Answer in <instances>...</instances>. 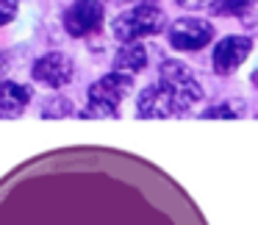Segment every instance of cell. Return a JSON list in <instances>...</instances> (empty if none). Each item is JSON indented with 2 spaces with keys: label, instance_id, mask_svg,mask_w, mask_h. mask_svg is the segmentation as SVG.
Listing matches in <instances>:
<instances>
[{
  "label": "cell",
  "instance_id": "1",
  "mask_svg": "<svg viewBox=\"0 0 258 225\" xmlns=\"http://www.w3.org/2000/svg\"><path fill=\"white\" fill-rule=\"evenodd\" d=\"M131 86H134V75L117 73V70L103 75L89 86L84 117H117V108L131 95Z\"/></svg>",
  "mask_w": 258,
  "mask_h": 225
},
{
  "label": "cell",
  "instance_id": "2",
  "mask_svg": "<svg viewBox=\"0 0 258 225\" xmlns=\"http://www.w3.org/2000/svg\"><path fill=\"white\" fill-rule=\"evenodd\" d=\"M164 25H167V17H164L161 9L145 3V6H134V9H128V12H122L114 20L111 31L125 45V42H139V39H145V36L161 34Z\"/></svg>",
  "mask_w": 258,
  "mask_h": 225
},
{
  "label": "cell",
  "instance_id": "3",
  "mask_svg": "<svg viewBox=\"0 0 258 225\" xmlns=\"http://www.w3.org/2000/svg\"><path fill=\"white\" fill-rule=\"evenodd\" d=\"M158 84H164L172 92V97L178 100L180 108H189L191 103H197L203 97L200 84H197V78L189 73V67L183 62H164L161 64V81Z\"/></svg>",
  "mask_w": 258,
  "mask_h": 225
},
{
  "label": "cell",
  "instance_id": "4",
  "mask_svg": "<svg viewBox=\"0 0 258 225\" xmlns=\"http://www.w3.org/2000/svg\"><path fill=\"white\" fill-rule=\"evenodd\" d=\"M214 39V25L208 20L197 17H180L169 25V45L180 53L189 50H203Z\"/></svg>",
  "mask_w": 258,
  "mask_h": 225
},
{
  "label": "cell",
  "instance_id": "5",
  "mask_svg": "<svg viewBox=\"0 0 258 225\" xmlns=\"http://www.w3.org/2000/svg\"><path fill=\"white\" fill-rule=\"evenodd\" d=\"M103 12L100 0H75L64 12V28L70 36H89L103 25Z\"/></svg>",
  "mask_w": 258,
  "mask_h": 225
},
{
  "label": "cell",
  "instance_id": "6",
  "mask_svg": "<svg viewBox=\"0 0 258 225\" xmlns=\"http://www.w3.org/2000/svg\"><path fill=\"white\" fill-rule=\"evenodd\" d=\"M252 53V42L247 36H225L222 42H217L214 47V56H211V64H214V73L217 75H230L247 62V56Z\"/></svg>",
  "mask_w": 258,
  "mask_h": 225
},
{
  "label": "cell",
  "instance_id": "7",
  "mask_svg": "<svg viewBox=\"0 0 258 225\" xmlns=\"http://www.w3.org/2000/svg\"><path fill=\"white\" fill-rule=\"evenodd\" d=\"M31 75H34L36 84H45V86H50V89H58V86L70 84V78H73V59L64 56V53H58V50L45 53L42 59L34 62Z\"/></svg>",
  "mask_w": 258,
  "mask_h": 225
},
{
  "label": "cell",
  "instance_id": "8",
  "mask_svg": "<svg viewBox=\"0 0 258 225\" xmlns=\"http://www.w3.org/2000/svg\"><path fill=\"white\" fill-rule=\"evenodd\" d=\"M180 111L183 108L178 106V100L164 84L147 86L136 100V114L139 117H172V114H180Z\"/></svg>",
  "mask_w": 258,
  "mask_h": 225
},
{
  "label": "cell",
  "instance_id": "9",
  "mask_svg": "<svg viewBox=\"0 0 258 225\" xmlns=\"http://www.w3.org/2000/svg\"><path fill=\"white\" fill-rule=\"evenodd\" d=\"M147 64V50L142 42H125L119 47V53L114 56V70L125 75H136Z\"/></svg>",
  "mask_w": 258,
  "mask_h": 225
},
{
  "label": "cell",
  "instance_id": "10",
  "mask_svg": "<svg viewBox=\"0 0 258 225\" xmlns=\"http://www.w3.org/2000/svg\"><path fill=\"white\" fill-rule=\"evenodd\" d=\"M31 100V89L23 84L6 81L0 84V114H20Z\"/></svg>",
  "mask_w": 258,
  "mask_h": 225
},
{
  "label": "cell",
  "instance_id": "11",
  "mask_svg": "<svg viewBox=\"0 0 258 225\" xmlns=\"http://www.w3.org/2000/svg\"><path fill=\"white\" fill-rule=\"evenodd\" d=\"M250 6L252 0H214L211 3L214 14H219V17H244Z\"/></svg>",
  "mask_w": 258,
  "mask_h": 225
},
{
  "label": "cell",
  "instance_id": "12",
  "mask_svg": "<svg viewBox=\"0 0 258 225\" xmlns=\"http://www.w3.org/2000/svg\"><path fill=\"white\" fill-rule=\"evenodd\" d=\"M14 14H17V0H0V25H6Z\"/></svg>",
  "mask_w": 258,
  "mask_h": 225
},
{
  "label": "cell",
  "instance_id": "13",
  "mask_svg": "<svg viewBox=\"0 0 258 225\" xmlns=\"http://www.w3.org/2000/svg\"><path fill=\"white\" fill-rule=\"evenodd\" d=\"M180 6H186V9H200V6H206L208 0H178Z\"/></svg>",
  "mask_w": 258,
  "mask_h": 225
}]
</instances>
